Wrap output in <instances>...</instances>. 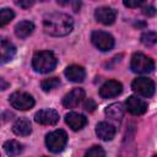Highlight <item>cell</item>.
Masks as SVG:
<instances>
[{
  "mask_svg": "<svg viewBox=\"0 0 157 157\" xmlns=\"http://www.w3.org/2000/svg\"><path fill=\"white\" fill-rule=\"evenodd\" d=\"M74 21L72 18L63 12H50L47 13L43 18L44 32L49 36L63 37L69 34L72 31Z\"/></svg>",
  "mask_w": 157,
  "mask_h": 157,
  "instance_id": "6da1fadb",
  "label": "cell"
},
{
  "mask_svg": "<svg viewBox=\"0 0 157 157\" xmlns=\"http://www.w3.org/2000/svg\"><path fill=\"white\" fill-rule=\"evenodd\" d=\"M56 58L50 50H40L37 52L32 58V66L37 72L48 74L53 71L56 66Z\"/></svg>",
  "mask_w": 157,
  "mask_h": 157,
  "instance_id": "7a4b0ae2",
  "label": "cell"
},
{
  "mask_svg": "<svg viewBox=\"0 0 157 157\" xmlns=\"http://www.w3.org/2000/svg\"><path fill=\"white\" fill-rule=\"evenodd\" d=\"M130 69L136 74H148V72L153 71L155 63L150 56H147L142 53H135L131 56Z\"/></svg>",
  "mask_w": 157,
  "mask_h": 157,
  "instance_id": "3957f363",
  "label": "cell"
},
{
  "mask_svg": "<svg viewBox=\"0 0 157 157\" xmlns=\"http://www.w3.org/2000/svg\"><path fill=\"white\" fill-rule=\"evenodd\" d=\"M66 142H67V135L61 129L54 130L45 136V145H47L48 150L54 153L63 151L64 147L66 146Z\"/></svg>",
  "mask_w": 157,
  "mask_h": 157,
  "instance_id": "277c9868",
  "label": "cell"
},
{
  "mask_svg": "<svg viewBox=\"0 0 157 157\" xmlns=\"http://www.w3.org/2000/svg\"><path fill=\"white\" fill-rule=\"evenodd\" d=\"M9 102L12 108L18 109V110H28V109L33 108V105H34L33 97L26 92H13L10 96Z\"/></svg>",
  "mask_w": 157,
  "mask_h": 157,
  "instance_id": "5b68a950",
  "label": "cell"
},
{
  "mask_svg": "<svg viewBox=\"0 0 157 157\" xmlns=\"http://www.w3.org/2000/svg\"><path fill=\"white\" fill-rule=\"evenodd\" d=\"M91 40L96 48L102 52H108L114 47V38L104 31H94L91 34Z\"/></svg>",
  "mask_w": 157,
  "mask_h": 157,
  "instance_id": "8992f818",
  "label": "cell"
},
{
  "mask_svg": "<svg viewBox=\"0 0 157 157\" xmlns=\"http://www.w3.org/2000/svg\"><path fill=\"white\" fill-rule=\"evenodd\" d=\"M131 88L142 97H151L155 93V82L147 77H137L132 81Z\"/></svg>",
  "mask_w": 157,
  "mask_h": 157,
  "instance_id": "52a82bcc",
  "label": "cell"
},
{
  "mask_svg": "<svg viewBox=\"0 0 157 157\" xmlns=\"http://www.w3.org/2000/svg\"><path fill=\"white\" fill-rule=\"evenodd\" d=\"M34 120L40 125H55L59 121V114L54 109H42L34 114Z\"/></svg>",
  "mask_w": 157,
  "mask_h": 157,
  "instance_id": "ba28073f",
  "label": "cell"
},
{
  "mask_svg": "<svg viewBox=\"0 0 157 157\" xmlns=\"http://www.w3.org/2000/svg\"><path fill=\"white\" fill-rule=\"evenodd\" d=\"M94 17L96 20L102 23V25H112L114 23L115 18H117V11L112 7H108V6H102V7H98L94 11Z\"/></svg>",
  "mask_w": 157,
  "mask_h": 157,
  "instance_id": "9c48e42d",
  "label": "cell"
},
{
  "mask_svg": "<svg viewBox=\"0 0 157 157\" xmlns=\"http://www.w3.org/2000/svg\"><path fill=\"white\" fill-rule=\"evenodd\" d=\"M123 91V86L119 81L109 80L105 83H103L99 88V96L102 98H112L118 94H120Z\"/></svg>",
  "mask_w": 157,
  "mask_h": 157,
  "instance_id": "30bf717a",
  "label": "cell"
},
{
  "mask_svg": "<svg viewBox=\"0 0 157 157\" xmlns=\"http://www.w3.org/2000/svg\"><path fill=\"white\" fill-rule=\"evenodd\" d=\"M125 105L128 112L131 113L132 115H141L147 110V103L136 96H130L126 99Z\"/></svg>",
  "mask_w": 157,
  "mask_h": 157,
  "instance_id": "8fae6325",
  "label": "cell"
},
{
  "mask_svg": "<svg viewBox=\"0 0 157 157\" xmlns=\"http://www.w3.org/2000/svg\"><path fill=\"white\" fill-rule=\"evenodd\" d=\"M85 98V91L82 88H74L63 98V105L65 108H76Z\"/></svg>",
  "mask_w": 157,
  "mask_h": 157,
  "instance_id": "7c38bea8",
  "label": "cell"
},
{
  "mask_svg": "<svg viewBox=\"0 0 157 157\" xmlns=\"http://www.w3.org/2000/svg\"><path fill=\"white\" fill-rule=\"evenodd\" d=\"M16 54L15 45L6 38H0V65L10 61Z\"/></svg>",
  "mask_w": 157,
  "mask_h": 157,
  "instance_id": "4fadbf2b",
  "label": "cell"
},
{
  "mask_svg": "<svg viewBox=\"0 0 157 157\" xmlns=\"http://www.w3.org/2000/svg\"><path fill=\"white\" fill-rule=\"evenodd\" d=\"M65 121H66V124L74 131H78L82 128H85V125L87 124V118L85 115H82V114L71 112V113H69V114L65 115Z\"/></svg>",
  "mask_w": 157,
  "mask_h": 157,
  "instance_id": "5bb4252c",
  "label": "cell"
},
{
  "mask_svg": "<svg viewBox=\"0 0 157 157\" xmlns=\"http://www.w3.org/2000/svg\"><path fill=\"white\" fill-rule=\"evenodd\" d=\"M115 128L107 121H101L96 126V134L103 141H110L115 136Z\"/></svg>",
  "mask_w": 157,
  "mask_h": 157,
  "instance_id": "9a60e30c",
  "label": "cell"
},
{
  "mask_svg": "<svg viewBox=\"0 0 157 157\" xmlns=\"http://www.w3.org/2000/svg\"><path fill=\"white\" fill-rule=\"evenodd\" d=\"M65 76L71 82H82L86 76V71L80 65H70L65 69Z\"/></svg>",
  "mask_w": 157,
  "mask_h": 157,
  "instance_id": "2e32d148",
  "label": "cell"
},
{
  "mask_svg": "<svg viewBox=\"0 0 157 157\" xmlns=\"http://www.w3.org/2000/svg\"><path fill=\"white\" fill-rule=\"evenodd\" d=\"M12 130L16 135L18 136H27L32 132V125L31 121L26 118H18L13 125H12Z\"/></svg>",
  "mask_w": 157,
  "mask_h": 157,
  "instance_id": "e0dca14e",
  "label": "cell"
},
{
  "mask_svg": "<svg viewBox=\"0 0 157 157\" xmlns=\"http://www.w3.org/2000/svg\"><path fill=\"white\" fill-rule=\"evenodd\" d=\"M33 29H34V25L31 21H21L15 27V34L21 39H25L32 34Z\"/></svg>",
  "mask_w": 157,
  "mask_h": 157,
  "instance_id": "ac0fdd59",
  "label": "cell"
},
{
  "mask_svg": "<svg viewBox=\"0 0 157 157\" xmlns=\"http://www.w3.org/2000/svg\"><path fill=\"white\" fill-rule=\"evenodd\" d=\"M105 115L113 120H120L124 115V108L121 103H112L104 110Z\"/></svg>",
  "mask_w": 157,
  "mask_h": 157,
  "instance_id": "d6986e66",
  "label": "cell"
},
{
  "mask_svg": "<svg viewBox=\"0 0 157 157\" xmlns=\"http://www.w3.org/2000/svg\"><path fill=\"white\" fill-rule=\"evenodd\" d=\"M4 150H5L6 155H9L10 157H15V156H18L20 153H22L23 145L16 140H7L4 144Z\"/></svg>",
  "mask_w": 157,
  "mask_h": 157,
  "instance_id": "ffe728a7",
  "label": "cell"
},
{
  "mask_svg": "<svg viewBox=\"0 0 157 157\" xmlns=\"http://www.w3.org/2000/svg\"><path fill=\"white\" fill-rule=\"evenodd\" d=\"M59 85H60V80L58 77H49V78H45L40 82V87L45 92H49V91L56 88Z\"/></svg>",
  "mask_w": 157,
  "mask_h": 157,
  "instance_id": "44dd1931",
  "label": "cell"
},
{
  "mask_svg": "<svg viewBox=\"0 0 157 157\" xmlns=\"http://www.w3.org/2000/svg\"><path fill=\"white\" fill-rule=\"evenodd\" d=\"M15 17V13L11 9L4 7L0 10V27L6 26L7 23H10V21Z\"/></svg>",
  "mask_w": 157,
  "mask_h": 157,
  "instance_id": "7402d4cb",
  "label": "cell"
},
{
  "mask_svg": "<svg viewBox=\"0 0 157 157\" xmlns=\"http://www.w3.org/2000/svg\"><path fill=\"white\" fill-rule=\"evenodd\" d=\"M157 40V34L156 32H145L142 36H141V42L145 44V45H153Z\"/></svg>",
  "mask_w": 157,
  "mask_h": 157,
  "instance_id": "603a6c76",
  "label": "cell"
},
{
  "mask_svg": "<svg viewBox=\"0 0 157 157\" xmlns=\"http://www.w3.org/2000/svg\"><path fill=\"white\" fill-rule=\"evenodd\" d=\"M85 157H105V152L101 146H93L86 152Z\"/></svg>",
  "mask_w": 157,
  "mask_h": 157,
  "instance_id": "cb8c5ba5",
  "label": "cell"
},
{
  "mask_svg": "<svg viewBox=\"0 0 157 157\" xmlns=\"http://www.w3.org/2000/svg\"><path fill=\"white\" fill-rule=\"evenodd\" d=\"M83 107H85V109H86L87 112H93V110L97 108V104H96V102H94L92 98H87V99L85 101V103H83Z\"/></svg>",
  "mask_w": 157,
  "mask_h": 157,
  "instance_id": "d4e9b609",
  "label": "cell"
},
{
  "mask_svg": "<svg viewBox=\"0 0 157 157\" xmlns=\"http://www.w3.org/2000/svg\"><path fill=\"white\" fill-rule=\"evenodd\" d=\"M34 4V1H29V0H26V1H16V5H18L20 7H23V9H28L31 7L32 5Z\"/></svg>",
  "mask_w": 157,
  "mask_h": 157,
  "instance_id": "484cf974",
  "label": "cell"
},
{
  "mask_svg": "<svg viewBox=\"0 0 157 157\" xmlns=\"http://www.w3.org/2000/svg\"><path fill=\"white\" fill-rule=\"evenodd\" d=\"M124 5L128 6V7H137V6L142 5V1H137V0L131 1V0H128V1H124Z\"/></svg>",
  "mask_w": 157,
  "mask_h": 157,
  "instance_id": "4316f807",
  "label": "cell"
},
{
  "mask_svg": "<svg viewBox=\"0 0 157 157\" xmlns=\"http://www.w3.org/2000/svg\"><path fill=\"white\" fill-rule=\"evenodd\" d=\"M142 12H144V15H147V16H155L156 10H155L153 6H147V7H145L142 10Z\"/></svg>",
  "mask_w": 157,
  "mask_h": 157,
  "instance_id": "83f0119b",
  "label": "cell"
},
{
  "mask_svg": "<svg viewBox=\"0 0 157 157\" xmlns=\"http://www.w3.org/2000/svg\"><path fill=\"white\" fill-rule=\"evenodd\" d=\"M9 86H10V83L6 80H4L2 77H0V90H6V88H9Z\"/></svg>",
  "mask_w": 157,
  "mask_h": 157,
  "instance_id": "f1b7e54d",
  "label": "cell"
},
{
  "mask_svg": "<svg viewBox=\"0 0 157 157\" xmlns=\"http://www.w3.org/2000/svg\"><path fill=\"white\" fill-rule=\"evenodd\" d=\"M153 157H156V156H153Z\"/></svg>",
  "mask_w": 157,
  "mask_h": 157,
  "instance_id": "f546056e",
  "label": "cell"
}]
</instances>
